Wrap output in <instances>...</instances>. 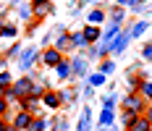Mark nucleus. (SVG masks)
<instances>
[{
	"label": "nucleus",
	"instance_id": "obj_1",
	"mask_svg": "<svg viewBox=\"0 0 152 131\" xmlns=\"http://www.w3.org/2000/svg\"><path fill=\"white\" fill-rule=\"evenodd\" d=\"M144 108H147V100H144L139 92L126 94V100H123V110H129V113H134V116H142V113H144Z\"/></svg>",
	"mask_w": 152,
	"mask_h": 131
},
{
	"label": "nucleus",
	"instance_id": "obj_2",
	"mask_svg": "<svg viewBox=\"0 0 152 131\" xmlns=\"http://www.w3.org/2000/svg\"><path fill=\"white\" fill-rule=\"evenodd\" d=\"M129 42H131V34H129V29H121L115 37H113V42L107 45V53L118 55V53H123V50L129 47Z\"/></svg>",
	"mask_w": 152,
	"mask_h": 131
},
{
	"label": "nucleus",
	"instance_id": "obj_3",
	"mask_svg": "<svg viewBox=\"0 0 152 131\" xmlns=\"http://www.w3.org/2000/svg\"><path fill=\"white\" fill-rule=\"evenodd\" d=\"M31 87H34V81H31V79H18V81H13L8 89L13 92L18 100H24V97H29V94H31Z\"/></svg>",
	"mask_w": 152,
	"mask_h": 131
},
{
	"label": "nucleus",
	"instance_id": "obj_4",
	"mask_svg": "<svg viewBox=\"0 0 152 131\" xmlns=\"http://www.w3.org/2000/svg\"><path fill=\"white\" fill-rule=\"evenodd\" d=\"M37 58H39V50H37V47H26V50H21V53H18V60H21V68H31Z\"/></svg>",
	"mask_w": 152,
	"mask_h": 131
},
{
	"label": "nucleus",
	"instance_id": "obj_5",
	"mask_svg": "<svg viewBox=\"0 0 152 131\" xmlns=\"http://www.w3.org/2000/svg\"><path fill=\"white\" fill-rule=\"evenodd\" d=\"M39 58H42V66H53V68H55V66L63 60V53H58L55 47H47V50L39 55Z\"/></svg>",
	"mask_w": 152,
	"mask_h": 131
},
{
	"label": "nucleus",
	"instance_id": "obj_6",
	"mask_svg": "<svg viewBox=\"0 0 152 131\" xmlns=\"http://www.w3.org/2000/svg\"><path fill=\"white\" fill-rule=\"evenodd\" d=\"M50 11H53V3L50 0H34L31 3V16H37V18H45Z\"/></svg>",
	"mask_w": 152,
	"mask_h": 131
},
{
	"label": "nucleus",
	"instance_id": "obj_7",
	"mask_svg": "<svg viewBox=\"0 0 152 131\" xmlns=\"http://www.w3.org/2000/svg\"><path fill=\"white\" fill-rule=\"evenodd\" d=\"M31 118H34V116H31L29 110H18V113H16V118H13V126H16L18 131H24V129L31 123Z\"/></svg>",
	"mask_w": 152,
	"mask_h": 131
},
{
	"label": "nucleus",
	"instance_id": "obj_8",
	"mask_svg": "<svg viewBox=\"0 0 152 131\" xmlns=\"http://www.w3.org/2000/svg\"><path fill=\"white\" fill-rule=\"evenodd\" d=\"M126 129H129V131H152V123H150L144 116H137L129 126H126Z\"/></svg>",
	"mask_w": 152,
	"mask_h": 131
},
{
	"label": "nucleus",
	"instance_id": "obj_9",
	"mask_svg": "<svg viewBox=\"0 0 152 131\" xmlns=\"http://www.w3.org/2000/svg\"><path fill=\"white\" fill-rule=\"evenodd\" d=\"M81 34H84L87 45H92V42H97V40H100V34H102V31H100L97 24H89V26H84V29H81Z\"/></svg>",
	"mask_w": 152,
	"mask_h": 131
},
{
	"label": "nucleus",
	"instance_id": "obj_10",
	"mask_svg": "<svg viewBox=\"0 0 152 131\" xmlns=\"http://www.w3.org/2000/svg\"><path fill=\"white\" fill-rule=\"evenodd\" d=\"M58 53H66V50H71V40H68V31H61L58 34V40H55V45H53Z\"/></svg>",
	"mask_w": 152,
	"mask_h": 131
},
{
	"label": "nucleus",
	"instance_id": "obj_11",
	"mask_svg": "<svg viewBox=\"0 0 152 131\" xmlns=\"http://www.w3.org/2000/svg\"><path fill=\"white\" fill-rule=\"evenodd\" d=\"M68 63H71V73H79V76H84V73H87V58H81V55H79V58L68 60Z\"/></svg>",
	"mask_w": 152,
	"mask_h": 131
},
{
	"label": "nucleus",
	"instance_id": "obj_12",
	"mask_svg": "<svg viewBox=\"0 0 152 131\" xmlns=\"http://www.w3.org/2000/svg\"><path fill=\"white\" fill-rule=\"evenodd\" d=\"M55 76H58V79H68V76H71V63H68L66 58L55 66Z\"/></svg>",
	"mask_w": 152,
	"mask_h": 131
},
{
	"label": "nucleus",
	"instance_id": "obj_13",
	"mask_svg": "<svg viewBox=\"0 0 152 131\" xmlns=\"http://www.w3.org/2000/svg\"><path fill=\"white\" fill-rule=\"evenodd\" d=\"M42 102H45V108H58L61 105V97H58V92H45L42 94Z\"/></svg>",
	"mask_w": 152,
	"mask_h": 131
},
{
	"label": "nucleus",
	"instance_id": "obj_14",
	"mask_svg": "<svg viewBox=\"0 0 152 131\" xmlns=\"http://www.w3.org/2000/svg\"><path fill=\"white\" fill-rule=\"evenodd\" d=\"M113 121H115V113L102 108V113H100V126H102V129H110V126H113Z\"/></svg>",
	"mask_w": 152,
	"mask_h": 131
},
{
	"label": "nucleus",
	"instance_id": "obj_15",
	"mask_svg": "<svg viewBox=\"0 0 152 131\" xmlns=\"http://www.w3.org/2000/svg\"><path fill=\"white\" fill-rule=\"evenodd\" d=\"M68 40H71V50H76V47H87V40H84V34H81V31L68 34Z\"/></svg>",
	"mask_w": 152,
	"mask_h": 131
},
{
	"label": "nucleus",
	"instance_id": "obj_16",
	"mask_svg": "<svg viewBox=\"0 0 152 131\" xmlns=\"http://www.w3.org/2000/svg\"><path fill=\"white\" fill-rule=\"evenodd\" d=\"M139 94L144 97V100H150L152 102V81H147V79H142V84H139V89H137Z\"/></svg>",
	"mask_w": 152,
	"mask_h": 131
},
{
	"label": "nucleus",
	"instance_id": "obj_17",
	"mask_svg": "<svg viewBox=\"0 0 152 131\" xmlns=\"http://www.w3.org/2000/svg\"><path fill=\"white\" fill-rule=\"evenodd\" d=\"M45 129H47V121H45V118H31V123L24 131H45Z\"/></svg>",
	"mask_w": 152,
	"mask_h": 131
},
{
	"label": "nucleus",
	"instance_id": "obj_18",
	"mask_svg": "<svg viewBox=\"0 0 152 131\" xmlns=\"http://www.w3.org/2000/svg\"><path fill=\"white\" fill-rule=\"evenodd\" d=\"M89 129H92V121H89V110L84 108V116L79 118V129H76V131H89Z\"/></svg>",
	"mask_w": 152,
	"mask_h": 131
},
{
	"label": "nucleus",
	"instance_id": "obj_19",
	"mask_svg": "<svg viewBox=\"0 0 152 131\" xmlns=\"http://www.w3.org/2000/svg\"><path fill=\"white\" fill-rule=\"evenodd\" d=\"M113 71H115V60H102L100 63V73L102 76H110Z\"/></svg>",
	"mask_w": 152,
	"mask_h": 131
},
{
	"label": "nucleus",
	"instance_id": "obj_20",
	"mask_svg": "<svg viewBox=\"0 0 152 131\" xmlns=\"http://www.w3.org/2000/svg\"><path fill=\"white\" fill-rule=\"evenodd\" d=\"M144 29H147V21H137V24L129 29V34H131V37H142V34H144Z\"/></svg>",
	"mask_w": 152,
	"mask_h": 131
},
{
	"label": "nucleus",
	"instance_id": "obj_21",
	"mask_svg": "<svg viewBox=\"0 0 152 131\" xmlns=\"http://www.w3.org/2000/svg\"><path fill=\"white\" fill-rule=\"evenodd\" d=\"M100 21H105V13H102V11H92L89 13V24H100Z\"/></svg>",
	"mask_w": 152,
	"mask_h": 131
},
{
	"label": "nucleus",
	"instance_id": "obj_22",
	"mask_svg": "<svg viewBox=\"0 0 152 131\" xmlns=\"http://www.w3.org/2000/svg\"><path fill=\"white\" fill-rule=\"evenodd\" d=\"M0 34H3V37H16V34H18V29H16V26H11V24H3V31H0Z\"/></svg>",
	"mask_w": 152,
	"mask_h": 131
},
{
	"label": "nucleus",
	"instance_id": "obj_23",
	"mask_svg": "<svg viewBox=\"0 0 152 131\" xmlns=\"http://www.w3.org/2000/svg\"><path fill=\"white\" fill-rule=\"evenodd\" d=\"M11 84H13L11 73H8V71H0V87H11Z\"/></svg>",
	"mask_w": 152,
	"mask_h": 131
},
{
	"label": "nucleus",
	"instance_id": "obj_24",
	"mask_svg": "<svg viewBox=\"0 0 152 131\" xmlns=\"http://www.w3.org/2000/svg\"><path fill=\"white\" fill-rule=\"evenodd\" d=\"M102 81H105V76H102V73H92V76H89V84H92V87H100Z\"/></svg>",
	"mask_w": 152,
	"mask_h": 131
},
{
	"label": "nucleus",
	"instance_id": "obj_25",
	"mask_svg": "<svg viewBox=\"0 0 152 131\" xmlns=\"http://www.w3.org/2000/svg\"><path fill=\"white\" fill-rule=\"evenodd\" d=\"M123 16H126V8H118V11L113 13V24H121V21H123Z\"/></svg>",
	"mask_w": 152,
	"mask_h": 131
},
{
	"label": "nucleus",
	"instance_id": "obj_26",
	"mask_svg": "<svg viewBox=\"0 0 152 131\" xmlns=\"http://www.w3.org/2000/svg\"><path fill=\"white\" fill-rule=\"evenodd\" d=\"M113 105H115V97H113V94H107L105 100H102V108H105V110H113Z\"/></svg>",
	"mask_w": 152,
	"mask_h": 131
},
{
	"label": "nucleus",
	"instance_id": "obj_27",
	"mask_svg": "<svg viewBox=\"0 0 152 131\" xmlns=\"http://www.w3.org/2000/svg\"><path fill=\"white\" fill-rule=\"evenodd\" d=\"M142 58L152 63V45H144V47H142Z\"/></svg>",
	"mask_w": 152,
	"mask_h": 131
},
{
	"label": "nucleus",
	"instance_id": "obj_28",
	"mask_svg": "<svg viewBox=\"0 0 152 131\" xmlns=\"http://www.w3.org/2000/svg\"><path fill=\"white\" fill-rule=\"evenodd\" d=\"M123 123H126V126H129V123H131V121H134V118H137V116H134V113H129V110H123Z\"/></svg>",
	"mask_w": 152,
	"mask_h": 131
},
{
	"label": "nucleus",
	"instance_id": "obj_29",
	"mask_svg": "<svg viewBox=\"0 0 152 131\" xmlns=\"http://www.w3.org/2000/svg\"><path fill=\"white\" fill-rule=\"evenodd\" d=\"M18 13L24 16V18H31V8H29V5H21V8H18Z\"/></svg>",
	"mask_w": 152,
	"mask_h": 131
},
{
	"label": "nucleus",
	"instance_id": "obj_30",
	"mask_svg": "<svg viewBox=\"0 0 152 131\" xmlns=\"http://www.w3.org/2000/svg\"><path fill=\"white\" fill-rule=\"evenodd\" d=\"M142 116H144V118H147V121L152 123V102L147 105V108H144V113H142Z\"/></svg>",
	"mask_w": 152,
	"mask_h": 131
},
{
	"label": "nucleus",
	"instance_id": "obj_31",
	"mask_svg": "<svg viewBox=\"0 0 152 131\" xmlns=\"http://www.w3.org/2000/svg\"><path fill=\"white\" fill-rule=\"evenodd\" d=\"M118 3V8H131L134 5V0H115Z\"/></svg>",
	"mask_w": 152,
	"mask_h": 131
},
{
	"label": "nucleus",
	"instance_id": "obj_32",
	"mask_svg": "<svg viewBox=\"0 0 152 131\" xmlns=\"http://www.w3.org/2000/svg\"><path fill=\"white\" fill-rule=\"evenodd\" d=\"M55 131H66V118H61V121H55Z\"/></svg>",
	"mask_w": 152,
	"mask_h": 131
},
{
	"label": "nucleus",
	"instance_id": "obj_33",
	"mask_svg": "<svg viewBox=\"0 0 152 131\" xmlns=\"http://www.w3.org/2000/svg\"><path fill=\"white\" fill-rule=\"evenodd\" d=\"M5 110H8V102H5V100H3V97H0V118L5 116Z\"/></svg>",
	"mask_w": 152,
	"mask_h": 131
},
{
	"label": "nucleus",
	"instance_id": "obj_34",
	"mask_svg": "<svg viewBox=\"0 0 152 131\" xmlns=\"http://www.w3.org/2000/svg\"><path fill=\"white\" fill-rule=\"evenodd\" d=\"M18 53H21V45H13V47L8 50V55H18Z\"/></svg>",
	"mask_w": 152,
	"mask_h": 131
},
{
	"label": "nucleus",
	"instance_id": "obj_35",
	"mask_svg": "<svg viewBox=\"0 0 152 131\" xmlns=\"http://www.w3.org/2000/svg\"><path fill=\"white\" fill-rule=\"evenodd\" d=\"M5 94H8V87H0V97L5 100Z\"/></svg>",
	"mask_w": 152,
	"mask_h": 131
},
{
	"label": "nucleus",
	"instance_id": "obj_36",
	"mask_svg": "<svg viewBox=\"0 0 152 131\" xmlns=\"http://www.w3.org/2000/svg\"><path fill=\"white\" fill-rule=\"evenodd\" d=\"M5 126H8V123H5V121L0 118V131H5Z\"/></svg>",
	"mask_w": 152,
	"mask_h": 131
},
{
	"label": "nucleus",
	"instance_id": "obj_37",
	"mask_svg": "<svg viewBox=\"0 0 152 131\" xmlns=\"http://www.w3.org/2000/svg\"><path fill=\"white\" fill-rule=\"evenodd\" d=\"M5 131H18V129H16V126H5Z\"/></svg>",
	"mask_w": 152,
	"mask_h": 131
},
{
	"label": "nucleus",
	"instance_id": "obj_38",
	"mask_svg": "<svg viewBox=\"0 0 152 131\" xmlns=\"http://www.w3.org/2000/svg\"><path fill=\"white\" fill-rule=\"evenodd\" d=\"M0 31H3V24H0Z\"/></svg>",
	"mask_w": 152,
	"mask_h": 131
}]
</instances>
